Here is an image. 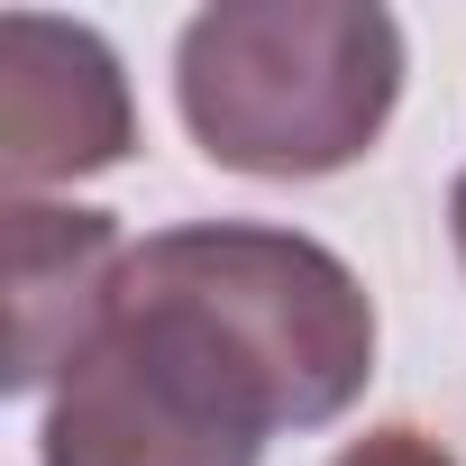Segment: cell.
<instances>
[{
  "label": "cell",
  "mask_w": 466,
  "mask_h": 466,
  "mask_svg": "<svg viewBox=\"0 0 466 466\" xmlns=\"http://www.w3.org/2000/svg\"><path fill=\"white\" fill-rule=\"evenodd\" d=\"M174 101L210 165L311 183L384 137L402 28L375 0H219L174 37Z\"/></svg>",
  "instance_id": "obj_2"
},
{
  "label": "cell",
  "mask_w": 466,
  "mask_h": 466,
  "mask_svg": "<svg viewBox=\"0 0 466 466\" xmlns=\"http://www.w3.org/2000/svg\"><path fill=\"white\" fill-rule=\"evenodd\" d=\"M375 384L357 266L275 219H183L128 248L83 357L56 375L37 466H266Z\"/></svg>",
  "instance_id": "obj_1"
},
{
  "label": "cell",
  "mask_w": 466,
  "mask_h": 466,
  "mask_svg": "<svg viewBox=\"0 0 466 466\" xmlns=\"http://www.w3.org/2000/svg\"><path fill=\"white\" fill-rule=\"evenodd\" d=\"M448 228H457V266H466V174H457V192H448Z\"/></svg>",
  "instance_id": "obj_6"
},
{
  "label": "cell",
  "mask_w": 466,
  "mask_h": 466,
  "mask_svg": "<svg viewBox=\"0 0 466 466\" xmlns=\"http://www.w3.org/2000/svg\"><path fill=\"white\" fill-rule=\"evenodd\" d=\"M329 466H457L430 430H411V420H384V430H366V439H348Z\"/></svg>",
  "instance_id": "obj_5"
},
{
  "label": "cell",
  "mask_w": 466,
  "mask_h": 466,
  "mask_svg": "<svg viewBox=\"0 0 466 466\" xmlns=\"http://www.w3.org/2000/svg\"><path fill=\"white\" fill-rule=\"evenodd\" d=\"M128 238L83 201H10V393H56L119 293Z\"/></svg>",
  "instance_id": "obj_4"
},
{
  "label": "cell",
  "mask_w": 466,
  "mask_h": 466,
  "mask_svg": "<svg viewBox=\"0 0 466 466\" xmlns=\"http://www.w3.org/2000/svg\"><path fill=\"white\" fill-rule=\"evenodd\" d=\"M137 147L128 74L101 28L10 10L0 19V183L10 201H46L74 174H110Z\"/></svg>",
  "instance_id": "obj_3"
}]
</instances>
